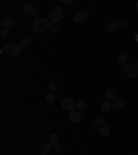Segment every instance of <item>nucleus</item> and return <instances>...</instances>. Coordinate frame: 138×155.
<instances>
[{
  "label": "nucleus",
  "mask_w": 138,
  "mask_h": 155,
  "mask_svg": "<svg viewBox=\"0 0 138 155\" xmlns=\"http://www.w3.org/2000/svg\"><path fill=\"white\" fill-rule=\"evenodd\" d=\"M118 25H119V28H120V29H126L127 28V22H126V21H120Z\"/></svg>",
  "instance_id": "25"
},
{
  "label": "nucleus",
  "mask_w": 138,
  "mask_h": 155,
  "mask_svg": "<svg viewBox=\"0 0 138 155\" xmlns=\"http://www.w3.org/2000/svg\"><path fill=\"white\" fill-rule=\"evenodd\" d=\"M53 28V22L50 20H46V18H37L32 22V29L36 32V33H43L46 31H51Z\"/></svg>",
  "instance_id": "1"
},
{
  "label": "nucleus",
  "mask_w": 138,
  "mask_h": 155,
  "mask_svg": "<svg viewBox=\"0 0 138 155\" xmlns=\"http://www.w3.org/2000/svg\"><path fill=\"white\" fill-rule=\"evenodd\" d=\"M104 122H105V119H104L102 116H98V118L94 120V123L93 125H94V126H102V125H105Z\"/></svg>",
  "instance_id": "23"
},
{
  "label": "nucleus",
  "mask_w": 138,
  "mask_h": 155,
  "mask_svg": "<svg viewBox=\"0 0 138 155\" xmlns=\"http://www.w3.org/2000/svg\"><path fill=\"white\" fill-rule=\"evenodd\" d=\"M113 108H116V109H123L124 108V105H126V103H124V100L122 98H116L113 100Z\"/></svg>",
  "instance_id": "12"
},
{
  "label": "nucleus",
  "mask_w": 138,
  "mask_h": 155,
  "mask_svg": "<svg viewBox=\"0 0 138 155\" xmlns=\"http://www.w3.org/2000/svg\"><path fill=\"white\" fill-rule=\"evenodd\" d=\"M84 20H86L84 12H75L73 14V22H76V24H82V22H84Z\"/></svg>",
  "instance_id": "10"
},
{
  "label": "nucleus",
  "mask_w": 138,
  "mask_h": 155,
  "mask_svg": "<svg viewBox=\"0 0 138 155\" xmlns=\"http://www.w3.org/2000/svg\"><path fill=\"white\" fill-rule=\"evenodd\" d=\"M113 108V104L110 103V101H104V103H101V111L102 112H109L110 109Z\"/></svg>",
  "instance_id": "11"
},
{
  "label": "nucleus",
  "mask_w": 138,
  "mask_h": 155,
  "mask_svg": "<svg viewBox=\"0 0 138 155\" xmlns=\"http://www.w3.org/2000/svg\"><path fill=\"white\" fill-rule=\"evenodd\" d=\"M64 18V10L61 7H54L50 11V21H51L53 24H58L61 22Z\"/></svg>",
  "instance_id": "3"
},
{
  "label": "nucleus",
  "mask_w": 138,
  "mask_h": 155,
  "mask_svg": "<svg viewBox=\"0 0 138 155\" xmlns=\"http://www.w3.org/2000/svg\"><path fill=\"white\" fill-rule=\"evenodd\" d=\"M135 39H137V40H138V35H137V36H135Z\"/></svg>",
  "instance_id": "32"
},
{
  "label": "nucleus",
  "mask_w": 138,
  "mask_h": 155,
  "mask_svg": "<svg viewBox=\"0 0 138 155\" xmlns=\"http://www.w3.org/2000/svg\"><path fill=\"white\" fill-rule=\"evenodd\" d=\"M4 53L10 57H20L22 53V47L17 43H8L4 46Z\"/></svg>",
  "instance_id": "2"
},
{
  "label": "nucleus",
  "mask_w": 138,
  "mask_h": 155,
  "mask_svg": "<svg viewBox=\"0 0 138 155\" xmlns=\"http://www.w3.org/2000/svg\"><path fill=\"white\" fill-rule=\"evenodd\" d=\"M99 134L104 136V137H108L110 134V129L108 125H102V126H99Z\"/></svg>",
  "instance_id": "13"
},
{
  "label": "nucleus",
  "mask_w": 138,
  "mask_h": 155,
  "mask_svg": "<svg viewBox=\"0 0 138 155\" xmlns=\"http://www.w3.org/2000/svg\"><path fill=\"white\" fill-rule=\"evenodd\" d=\"M69 120L71 122H73V123H79L80 120H82V114H80V111H71L69 112Z\"/></svg>",
  "instance_id": "6"
},
{
  "label": "nucleus",
  "mask_w": 138,
  "mask_h": 155,
  "mask_svg": "<svg viewBox=\"0 0 138 155\" xmlns=\"http://www.w3.org/2000/svg\"><path fill=\"white\" fill-rule=\"evenodd\" d=\"M137 75H138V71H137V69H134V68H131L130 71L127 72V76H129L130 79H135Z\"/></svg>",
  "instance_id": "19"
},
{
  "label": "nucleus",
  "mask_w": 138,
  "mask_h": 155,
  "mask_svg": "<svg viewBox=\"0 0 138 155\" xmlns=\"http://www.w3.org/2000/svg\"><path fill=\"white\" fill-rule=\"evenodd\" d=\"M133 67H134V69L138 71V61H134V62H133Z\"/></svg>",
  "instance_id": "27"
},
{
  "label": "nucleus",
  "mask_w": 138,
  "mask_h": 155,
  "mask_svg": "<svg viewBox=\"0 0 138 155\" xmlns=\"http://www.w3.org/2000/svg\"><path fill=\"white\" fill-rule=\"evenodd\" d=\"M105 97H107L108 101L116 100V90H115V89H107V90H105Z\"/></svg>",
  "instance_id": "9"
},
{
  "label": "nucleus",
  "mask_w": 138,
  "mask_h": 155,
  "mask_svg": "<svg viewBox=\"0 0 138 155\" xmlns=\"http://www.w3.org/2000/svg\"><path fill=\"white\" fill-rule=\"evenodd\" d=\"M53 150H54V151H59V150H61V145H59L58 143H57V144H53Z\"/></svg>",
  "instance_id": "26"
},
{
  "label": "nucleus",
  "mask_w": 138,
  "mask_h": 155,
  "mask_svg": "<svg viewBox=\"0 0 138 155\" xmlns=\"http://www.w3.org/2000/svg\"><path fill=\"white\" fill-rule=\"evenodd\" d=\"M134 155H138V154H134Z\"/></svg>",
  "instance_id": "34"
},
{
  "label": "nucleus",
  "mask_w": 138,
  "mask_h": 155,
  "mask_svg": "<svg viewBox=\"0 0 138 155\" xmlns=\"http://www.w3.org/2000/svg\"><path fill=\"white\" fill-rule=\"evenodd\" d=\"M62 3H64V4H71L72 0H62Z\"/></svg>",
  "instance_id": "28"
},
{
  "label": "nucleus",
  "mask_w": 138,
  "mask_h": 155,
  "mask_svg": "<svg viewBox=\"0 0 138 155\" xmlns=\"http://www.w3.org/2000/svg\"><path fill=\"white\" fill-rule=\"evenodd\" d=\"M51 32H58V26H53V28H51Z\"/></svg>",
  "instance_id": "29"
},
{
  "label": "nucleus",
  "mask_w": 138,
  "mask_h": 155,
  "mask_svg": "<svg viewBox=\"0 0 138 155\" xmlns=\"http://www.w3.org/2000/svg\"><path fill=\"white\" fill-rule=\"evenodd\" d=\"M20 46L22 48H28L29 46H31V39H29V37H22L21 42H20Z\"/></svg>",
  "instance_id": "17"
},
{
  "label": "nucleus",
  "mask_w": 138,
  "mask_h": 155,
  "mask_svg": "<svg viewBox=\"0 0 138 155\" xmlns=\"http://www.w3.org/2000/svg\"><path fill=\"white\" fill-rule=\"evenodd\" d=\"M8 35H10V33H8V29H6V28H1V29H0V36H1L3 39H6Z\"/></svg>",
  "instance_id": "24"
},
{
  "label": "nucleus",
  "mask_w": 138,
  "mask_h": 155,
  "mask_svg": "<svg viewBox=\"0 0 138 155\" xmlns=\"http://www.w3.org/2000/svg\"><path fill=\"white\" fill-rule=\"evenodd\" d=\"M131 65H130V64H129V62H126V64H124V65H122V67H120V72H122V73H127V72H129V71H130V69H131Z\"/></svg>",
  "instance_id": "22"
},
{
  "label": "nucleus",
  "mask_w": 138,
  "mask_h": 155,
  "mask_svg": "<svg viewBox=\"0 0 138 155\" xmlns=\"http://www.w3.org/2000/svg\"><path fill=\"white\" fill-rule=\"evenodd\" d=\"M22 12L25 15H37V12L35 11V8L32 4H24L22 6Z\"/></svg>",
  "instance_id": "7"
},
{
  "label": "nucleus",
  "mask_w": 138,
  "mask_h": 155,
  "mask_svg": "<svg viewBox=\"0 0 138 155\" xmlns=\"http://www.w3.org/2000/svg\"><path fill=\"white\" fill-rule=\"evenodd\" d=\"M51 150H53V144L48 141V143H44V144H42V147H40V152L43 155H47V154H50L51 152Z\"/></svg>",
  "instance_id": "8"
},
{
  "label": "nucleus",
  "mask_w": 138,
  "mask_h": 155,
  "mask_svg": "<svg viewBox=\"0 0 138 155\" xmlns=\"http://www.w3.org/2000/svg\"><path fill=\"white\" fill-rule=\"evenodd\" d=\"M135 11L138 12V1H137V3H135Z\"/></svg>",
  "instance_id": "31"
},
{
  "label": "nucleus",
  "mask_w": 138,
  "mask_h": 155,
  "mask_svg": "<svg viewBox=\"0 0 138 155\" xmlns=\"http://www.w3.org/2000/svg\"><path fill=\"white\" fill-rule=\"evenodd\" d=\"M62 108H64V111H73L76 108V103L73 101L72 98H64L62 100Z\"/></svg>",
  "instance_id": "4"
},
{
  "label": "nucleus",
  "mask_w": 138,
  "mask_h": 155,
  "mask_svg": "<svg viewBox=\"0 0 138 155\" xmlns=\"http://www.w3.org/2000/svg\"><path fill=\"white\" fill-rule=\"evenodd\" d=\"M83 12H84V15H88V14H90V10H84V11H83Z\"/></svg>",
  "instance_id": "30"
},
{
  "label": "nucleus",
  "mask_w": 138,
  "mask_h": 155,
  "mask_svg": "<svg viewBox=\"0 0 138 155\" xmlns=\"http://www.w3.org/2000/svg\"><path fill=\"white\" fill-rule=\"evenodd\" d=\"M116 60H118V62L120 64V65H124V64L127 62V56L126 54H119Z\"/></svg>",
  "instance_id": "18"
},
{
  "label": "nucleus",
  "mask_w": 138,
  "mask_h": 155,
  "mask_svg": "<svg viewBox=\"0 0 138 155\" xmlns=\"http://www.w3.org/2000/svg\"><path fill=\"white\" fill-rule=\"evenodd\" d=\"M118 28H119L118 22H108V25H107L108 33H113V32H116V29Z\"/></svg>",
  "instance_id": "15"
},
{
  "label": "nucleus",
  "mask_w": 138,
  "mask_h": 155,
  "mask_svg": "<svg viewBox=\"0 0 138 155\" xmlns=\"http://www.w3.org/2000/svg\"><path fill=\"white\" fill-rule=\"evenodd\" d=\"M48 90L51 93H55L57 90H58V84H57V82H51V83L48 84Z\"/></svg>",
  "instance_id": "21"
},
{
  "label": "nucleus",
  "mask_w": 138,
  "mask_h": 155,
  "mask_svg": "<svg viewBox=\"0 0 138 155\" xmlns=\"http://www.w3.org/2000/svg\"><path fill=\"white\" fill-rule=\"evenodd\" d=\"M84 155H88V154H84Z\"/></svg>",
  "instance_id": "33"
},
{
  "label": "nucleus",
  "mask_w": 138,
  "mask_h": 155,
  "mask_svg": "<svg viewBox=\"0 0 138 155\" xmlns=\"http://www.w3.org/2000/svg\"><path fill=\"white\" fill-rule=\"evenodd\" d=\"M59 141V136L57 134V133H53V134H50V143L51 144H57Z\"/></svg>",
  "instance_id": "20"
},
{
  "label": "nucleus",
  "mask_w": 138,
  "mask_h": 155,
  "mask_svg": "<svg viewBox=\"0 0 138 155\" xmlns=\"http://www.w3.org/2000/svg\"><path fill=\"white\" fill-rule=\"evenodd\" d=\"M44 100H46V103H47V104H54L55 100H57V97H55L54 93L48 92L47 94H46V97H44Z\"/></svg>",
  "instance_id": "14"
},
{
  "label": "nucleus",
  "mask_w": 138,
  "mask_h": 155,
  "mask_svg": "<svg viewBox=\"0 0 138 155\" xmlns=\"http://www.w3.org/2000/svg\"><path fill=\"white\" fill-rule=\"evenodd\" d=\"M87 107V103L84 100H79L77 103H76V111H84Z\"/></svg>",
  "instance_id": "16"
},
{
  "label": "nucleus",
  "mask_w": 138,
  "mask_h": 155,
  "mask_svg": "<svg viewBox=\"0 0 138 155\" xmlns=\"http://www.w3.org/2000/svg\"><path fill=\"white\" fill-rule=\"evenodd\" d=\"M0 25H1V28L11 29L12 26L15 25V20H14L12 17H7V18H3V20H1V22H0Z\"/></svg>",
  "instance_id": "5"
}]
</instances>
